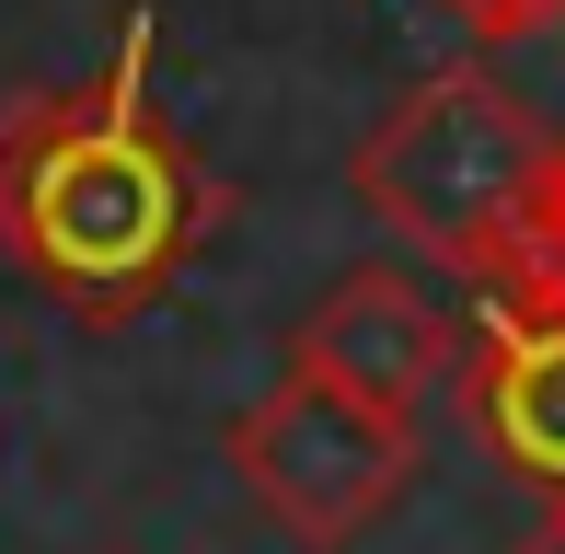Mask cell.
Listing matches in <instances>:
<instances>
[{
	"label": "cell",
	"instance_id": "cell-4",
	"mask_svg": "<svg viewBox=\"0 0 565 554\" xmlns=\"http://www.w3.org/2000/svg\"><path fill=\"white\" fill-rule=\"evenodd\" d=\"M461 405H473L484 450L520 473L543 509H565V277L508 266L497 289H473L461 323Z\"/></svg>",
	"mask_w": 565,
	"mask_h": 554
},
{
	"label": "cell",
	"instance_id": "cell-2",
	"mask_svg": "<svg viewBox=\"0 0 565 554\" xmlns=\"http://www.w3.org/2000/svg\"><path fill=\"white\" fill-rule=\"evenodd\" d=\"M554 128L497 82L484 58L439 70V82L393 93L370 116V139L347 150V185L404 255H427L461 289H497L543 232V185H554Z\"/></svg>",
	"mask_w": 565,
	"mask_h": 554
},
{
	"label": "cell",
	"instance_id": "cell-3",
	"mask_svg": "<svg viewBox=\"0 0 565 554\" xmlns=\"http://www.w3.org/2000/svg\"><path fill=\"white\" fill-rule=\"evenodd\" d=\"M416 405H381V393L312 382V370H277L243 416H231V473L243 497L277 520L300 554H347L416 497Z\"/></svg>",
	"mask_w": 565,
	"mask_h": 554
},
{
	"label": "cell",
	"instance_id": "cell-5",
	"mask_svg": "<svg viewBox=\"0 0 565 554\" xmlns=\"http://www.w3.org/2000/svg\"><path fill=\"white\" fill-rule=\"evenodd\" d=\"M289 370L381 393V405H427L461 370V312H439L427 277H404V266H347L335 289L289 323Z\"/></svg>",
	"mask_w": 565,
	"mask_h": 554
},
{
	"label": "cell",
	"instance_id": "cell-1",
	"mask_svg": "<svg viewBox=\"0 0 565 554\" xmlns=\"http://www.w3.org/2000/svg\"><path fill=\"white\" fill-rule=\"evenodd\" d=\"M231 185L150 93V23H127L93 82L23 93L0 116V266L70 323H139L220 243Z\"/></svg>",
	"mask_w": 565,
	"mask_h": 554
},
{
	"label": "cell",
	"instance_id": "cell-6",
	"mask_svg": "<svg viewBox=\"0 0 565 554\" xmlns=\"http://www.w3.org/2000/svg\"><path fill=\"white\" fill-rule=\"evenodd\" d=\"M427 12H439L450 35H473V46H520V35H543V23H565V0H427Z\"/></svg>",
	"mask_w": 565,
	"mask_h": 554
},
{
	"label": "cell",
	"instance_id": "cell-7",
	"mask_svg": "<svg viewBox=\"0 0 565 554\" xmlns=\"http://www.w3.org/2000/svg\"><path fill=\"white\" fill-rule=\"evenodd\" d=\"M531 266L565 277V150H554V185H543V232H531Z\"/></svg>",
	"mask_w": 565,
	"mask_h": 554
},
{
	"label": "cell",
	"instance_id": "cell-8",
	"mask_svg": "<svg viewBox=\"0 0 565 554\" xmlns=\"http://www.w3.org/2000/svg\"><path fill=\"white\" fill-rule=\"evenodd\" d=\"M520 554H565V509H543V532H531Z\"/></svg>",
	"mask_w": 565,
	"mask_h": 554
},
{
	"label": "cell",
	"instance_id": "cell-9",
	"mask_svg": "<svg viewBox=\"0 0 565 554\" xmlns=\"http://www.w3.org/2000/svg\"><path fill=\"white\" fill-rule=\"evenodd\" d=\"M105 554H127V543H105Z\"/></svg>",
	"mask_w": 565,
	"mask_h": 554
}]
</instances>
